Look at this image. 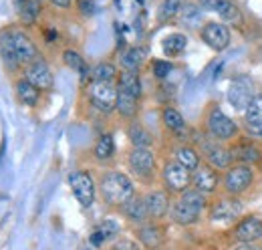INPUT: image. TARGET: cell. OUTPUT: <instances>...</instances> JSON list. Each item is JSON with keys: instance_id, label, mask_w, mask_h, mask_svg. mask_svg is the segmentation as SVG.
<instances>
[{"instance_id": "1", "label": "cell", "mask_w": 262, "mask_h": 250, "mask_svg": "<svg viewBox=\"0 0 262 250\" xmlns=\"http://www.w3.org/2000/svg\"><path fill=\"white\" fill-rule=\"evenodd\" d=\"M99 190H101L103 200L111 206H123L135 196V186H133L129 176L123 172L103 174V178L99 182Z\"/></svg>"}, {"instance_id": "2", "label": "cell", "mask_w": 262, "mask_h": 250, "mask_svg": "<svg viewBox=\"0 0 262 250\" xmlns=\"http://www.w3.org/2000/svg\"><path fill=\"white\" fill-rule=\"evenodd\" d=\"M204 208H206V196L192 187V190H186L178 198V202L171 206V218L182 226H190L198 222Z\"/></svg>"}, {"instance_id": "3", "label": "cell", "mask_w": 262, "mask_h": 250, "mask_svg": "<svg viewBox=\"0 0 262 250\" xmlns=\"http://www.w3.org/2000/svg\"><path fill=\"white\" fill-rule=\"evenodd\" d=\"M162 178H164L165 190L171 194H184L192 186V172L188 168H184L182 163H178L176 159L165 163Z\"/></svg>"}, {"instance_id": "4", "label": "cell", "mask_w": 262, "mask_h": 250, "mask_svg": "<svg viewBox=\"0 0 262 250\" xmlns=\"http://www.w3.org/2000/svg\"><path fill=\"white\" fill-rule=\"evenodd\" d=\"M252 182H254L252 168L246 163H236V165H230L224 176V190L230 196H240L252 186Z\"/></svg>"}, {"instance_id": "5", "label": "cell", "mask_w": 262, "mask_h": 250, "mask_svg": "<svg viewBox=\"0 0 262 250\" xmlns=\"http://www.w3.org/2000/svg\"><path fill=\"white\" fill-rule=\"evenodd\" d=\"M206 125H208V131L210 135L216 139V141H230L232 137L238 135V125L236 121H232L224 111H220L218 107H214L208 117H206Z\"/></svg>"}, {"instance_id": "6", "label": "cell", "mask_w": 262, "mask_h": 250, "mask_svg": "<svg viewBox=\"0 0 262 250\" xmlns=\"http://www.w3.org/2000/svg\"><path fill=\"white\" fill-rule=\"evenodd\" d=\"M117 93H119V89L113 83H101V81L89 83V101L95 109L103 111V113H111L115 109Z\"/></svg>"}, {"instance_id": "7", "label": "cell", "mask_w": 262, "mask_h": 250, "mask_svg": "<svg viewBox=\"0 0 262 250\" xmlns=\"http://www.w3.org/2000/svg\"><path fill=\"white\" fill-rule=\"evenodd\" d=\"M69 186H71V192L75 194L77 202H79L83 208L93 206L97 186H95L91 174H87V172H73V174L69 176Z\"/></svg>"}, {"instance_id": "8", "label": "cell", "mask_w": 262, "mask_h": 250, "mask_svg": "<svg viewBox=\"0 0 262 250\" xmlns=\"http://www.w3.org/2000/svg\"><path fill=\"white\" fill-rule=\"evenodd\" d=\"M200 36L202 40L212 49V51H224L228 49L230 40H232V34H230V29L224 25V23H218V20H212V23H206L200 31Z\"/></svg>"}, {"instance_id": "9", "label": "cell", "mask_w": 262, "mask_h": 250, "mask_svg": "<svg viewBox=\"0 0 262 250\" xmlns=\"http://www.w3.org/2000/svg\"><path fill=\"white\" fill-rule=\"evenodd\" d=\"M25 79L31 81L38 91H49L53 89L55 85V79H53V73L49 69V65L42 61V59H36L31 65H27L25 69Z\"/></svg>"}, {"instance_id": "10", "label": "cell", "mask_w": 262, "mask_h": 250, "mask_svg": "<svg viewBox=\"0 0 262 250\" xmlns=\"http://www.w3.org/2000/svg\"><path fill=\"white\" fill-rule=\"evenodd\" d=\"M252 81L248 77L236 79L228 89V103L236 111H246L248 103L252 101Z\"/></svg>"}, {"instance_id": "11", "label": "cell", "mask_w": 262, "mask_h": 250, "mask_svg": "<svg viewBox=\"0 0 262 250\" xmlns=\"http://www.w3.org/2000/svg\"><path fill=\"white\" fill-rule=\"evenodd\" d=\"M10 36H12V47H14L18 65H31L38 59V51L29 34H25L23 31H10Z\"/></svg>"}, {"instance_id": "12", "label": "cell", "mask_w": 262, "mask_h": 250, "mask_svg": "<svg viewBox=\"0 0 262 250\" xmlns=\"http://www.w3.org/2000/svg\"><path fill=\"white\" fill-rule=\"evenodd\" d=\"M202 152L208 159V165L214 168V170H226L232 163V152L228 148H224L220 141H204L202 143Z\"/></svg>"}, {"instance_id": "13", "label": "cell", "mask_w": 262, "mask_h": 250, "mask_svg": "<svg viewBox=\"0 0 262 250\" xmlns=\"http://www.w3.org/2000/svg\"><path fill=\"white\" fill-rule=\"evenodd\" d=\"M129 168L139 178H149L156 170V156L149 148H133L129 154Z\"/></svg>"}, {"instance_id": "14", "label": "cell", "mask_w": 262, "mask_h": 250, "mask_svg": "<svg viewBox=\"0 0 262 250\" xmlns=\"http://www.w3.org/2000/svg\"><path fill=\"white\" fill-rule=\"evenodd\" d=\"M192 186L204 196L214 194L218 190V172L210 165H200L196 172H192Z\"/></svg>"}, {"instance_id": "15", "label": "cell", "mask_w": 262, "mask_h": 250, "mask_svg": "<svg viewBox=\"0 0 262 250\" xmlns=\"http://www.w3.org/2000/svg\"><path fill=\"white\" fill-rule=\"evenodd\" d=\"M236 238L240 242H256L262 238V220L258 216H248L236 226Z\"/></svg>"}, {"instance_id": "16", "label": "cell", "mask_w": 262, "mask_h": 250, "mask_svg": "<svg viewBox=\"0 0 262 250\" xmlns=\"http://www.w3.org/2000/svg\"><path fill=\"white\" fill-rule=\"evenodd\" d=\"M145 206L149 212V218H164L169 212V198L164 190H151L145 194Z\"/></svg>"}, {"instance_id": "17", "label": "cell", "mask_w": 262, "mask_h": 250, "mask_svg": "<svg viewBox=\"0 0 262 250\" xmlns=\"http://www.w3.org/2000/svg\"><path fill=\"white\" fill-rule=\"evenodd\" d=\"M242 214V202L236 198H226L214 204V208L210 210V218L212 220H234L236 216Z\"/></svg>"}, {"instance_id": "18", "label": "cell", "mask_w": 262, "mask_h": 250, "mask_svg": "<svg viewBox=\"0 0 262 250\" xmlns=\"http://www.w3.org/2000/svg\"><path fill=\"white\" fill-rule=\"evenodd\" d=\"M244 121L252 135H260L262 131V93L254 95L244 111Z\"/></svg>"}, {"instance_id": "19", "label": "cell", "mask_w": 262, "mask_h": 250, "mask_svg": "<svg viewBox=\"0 0 262 250\" xmlns=\"http://www.w3.org/2000/svg\"><path fill=\"white\" fill-rule=\"evenodd\" d=\"M119 230H121L119 222H115V220H111V218L103 220V222H99L97 226H95V230H93V234H91V242H93L95 246H99V244H103V242L115 238V236L119 234Z\"/></svg>"}, {"instance_id": "20", "label": "cell", "mask_w": 262, "mask_h": 250, "mask_svg": "<svg viewBox=\"0 0 262 250\" xmlns=\"http://www.w3.org/2000/svg\"><path fill=\"white\" fill-rule=\"evenodd\" d=\"M121 208H123V214H125L131 222L143 224L145 220L149 218V212H147V206H145V200H143V198L133 196L129 202H125Z\"/></svg>"}, {"instance_id": "21", "label": "cell", "mask_w": 262, "mask_h": 250, "mask_svg": "<svg viewBox=\"0 0 262 250\" xmlns=\"http://www.w3.org/2000/svg\"><path fill=\"white\" fill-rule=\"evenodd\" d=\"M117 89H119V91H125V93H129L139 99V97H141V81H139L137 71H123V73H119Z\"/></svg>"}, {"instance_id": "22", "label": "cell", "mask_w": 262, "mask_h": 250, "mask_svg": "<svg viewBox=\"0 0 262 250\" xmlns=\"http://www.w3.org/2000/svg\"><path fill=\"white\" fill-rule=\"evenodd\" d=\"M186 47H188V36L182 32H173V34L165 36L164 43H162L165 57H180L186 51Z\"/></svg>"}, {"instance_id": "23", "label": "cell", "mask_w": 262, "mask_h": 250, "mask_svg": "<svg viewBox=\"0 0 262 250\" xmlns=\"http://www.w3.org/2000/svg\"><path fill=\"white\" fill-rule=\"evenodd\" d=\"M16 95H18V99H20L23 105L34 107V105L38 103L40 91L34 87L31 81H27V79H18V81H16Z\"/></svg>"}, {"instance_id": "24", "label": "cell", "mask_w": 262, "mask_h": 250, "mask_svg": "<svg viewBox=\"0 0 262 250\" xmlns=\"http://www.w3.org/2000/svg\"><path fill=\"white\" fill-rule=\"evenodd\" d=\"M184 6H186V0H162V4L158 8V20L169 23V20L178 18Z\"/></svg>"}, {"instance_id": "25", "label": "cell", "mask_w": 262, "mask_h": 250, "mask_svg": "<svg viewBox=\"0 0 262 250\" xmlns=\"http://www.w3.org/2000/svg\"><path fill=\"white\" fill-rule=\"evenodd\" d=\"M139 240H141V244L145 246V248H158L160 244H162V240H164V236H162V230L158 228V226H154V224H145V226H141L139 228Z\"/></svg>"}, {"instance_id": "26", "label": "cell", "mask_w": 262, "mask_h": 250, "mask_svg": "<svg viewBox=\"0 0 262 250\" xmlns=\"http://www.w3.org/2000/svg\"><path fill=\"white\" fill-rule=\"evenodd\" d=\"M137 97H133V95L125 93V91H119L117 93V105H115V111H119V115H123V117H135L137 115V109H139V105H137Z\"/></svg>"}, {"instance_id": "27", "label": "cell", "mask_w": 262, "mask_h": 250, "mask_svg": "<svg viewBox=\"0 0 262 250\" xmlns=\"http://www.w3.org/2000/svg\"><path fill=\"white\" fill-rule=\"evenodd\" d=\"M176 161L182 163L184 168H188L190 172H196L200 168V154L192 145H180L176 150Z\"/></svg>"}, {"instance_id": "28", "label": "cell", "mask_w": 262, "mask_h": 250, "mask_svg": "<svg viewBox=\"0 0 262 250\" xmlns=\"http://www.w3.org/2000/svg\"><path fill=\"white\" fill-rule=\"evenodd\" d=\"M127 137H129V141L133 143V148H149L154 143L151 133L141 123H131L129 129H127Z\"/></svg>"}, {"instance_id": "29", "label": "cell", "mask_w": 262, "mask_h": 250, "mask_svg": "<svg viewBox=\"0 0 262 250\" xmlns=\"http://www.w3.org/2000/svg\"><path fill=\"white\" fill-rule=\"evenodd\" d=\"M232 156L236 157L240 163L250 165V163H256V161L260 159V150H258L254 143L246 141V143H240L238 148H234V150H232Z\"/></svg>"}, {"instance_id": "30", "label": "cell", "mask_w": 262, "mask_h": 250, "mask_svg": "<svg viewBox=\"0 0 262 250\" xmlns=\"http://www.w3.org/2000/svg\"><path fill=\"white\" fill-rule=\"evenodd\" d=\"M202 8L198 6V4H190V2H186V6L182 8V12H180V23L184 25V27H190V29H196L202 25ZM204 27V25H202Z\"/></svg>"}, {"instance_id": "31", "label": "cell", "mask_w": 262, "mask_h": 250, "mask_svg": "<svg viewBox=\"0 0 262 250\" xmlns=\"http://www.w3.org/2000/svg\"><path fill=\"white\" fill-rule=\"evenodd\" d=\"M162 121H164L165 127H167L169 131H173V133H180V131L186 129V119H184V115H182L178 109H173V107H165L164 111H162Z\"/></svg>"}, {"instance_id": "32", "label": "cell", "mask_w": 262, "mask_h": 250, "mask_svg": "<svg viewBox=\"0 0 262 250\" xmlns=\"http://www.w3.org/2000/svg\"><path fill=\"white\" fill-rule=\"evenodd\" d=\"M40 10H42L40 0H25V4L18 8L23 25H27V27L34 25L38 20V16H40Z\"/></svg>"}, {"instance_id": "33", "label": "cell", "mask_w": 262, "mask_h": 250, "mask_svg": "<svg viewBox=\"0 0 262 250\" xmlns=\"http://www.w3.org/2000/svg\"><path fill=\"white\" fill-rule=\"evenodd\" d=\"M93 154H95V157H97L99 161H107V159H111V157L115 156V141H113V135H109V133L101 135L97 139V143H95Z\"/></svg>"}, {"instance_id": "34", "label": "cell", "mask_w": 262, "mask_h": 250, "mask_svg": "<svg viewBox=\"0 0 262 250\" xmlns=\"http://www.w3.org/2000/svg\"><path fill=\"white\" fill-rule=\"evenodd\" d=\"M143 61H145V51L139 49V47H129L121 55V65H123L125 71H137Z\"/></svg>"}, {"instance_id": "35", "label": "cell", "mask_w": 262, "mask_h": 250, "mask_svg": "<svg viewBox=\"0 0 262 250\" xmlns=\"http://www.w3.org/2000/svg\"><path fill=\"white\" fill-rule=\"evenodd\" d=\"M117 77V69L111 62H99L91 69V81H101V83H113Z\"/></svg>"}, {"instance_id": "36", "label": "cell", "mask_w": 262, "mask_h": 250, "mask_svg": "<svg viewBox=\"0 0 262 250\" xmlns=\"http://www.w3.org/2000/svg\"><path fill=\"white\" fill-rule=\"evenodd\" d=\"M63 61L69 69H73V71H77V73H81V77L85 79L87 75H91V71H89V67L85 65V59L77 53V51H73V49H67L65 53H63Z\"/></svg>"}, {"instance_id": "37", "label": "cell", "mask_w": 262, "mask_h": 250, "mask_svg": "<svg viewBox=\"0 0 262 250\" xmlns=\"http://www.w3.org/2000/svg\"><path fill=\"white\" fill-rule=\"evenodd\" d=\"M0 51H2V59L8 67H18V61H16V55H14V47H12V36L10 32H4L0 36Z\"/></svg>"}, {"instance_id": "38", "label": "cell", "mask_w": 262, "mask_h": 250, "mask_svg": "<svg viewBox=\"0 0 262 250\" xmlns=\"http://www.w3.org/2000/svg\"><path fill=\"white\" fill-rule=\"evenodd\" d=\"M216 14H220L224 20H236L240 14V8L234 0H220L216 6Z\"/></svg>"}, {"instance_id": "39", "label": "cell", "mask_w": 262, "mask_h": 250, "mask_svg": "<svg viewBox=\"0 0 262 250\" xmlns=\"http://www.w3.org/2000/svg\"><path fill=\"white\" fill-rule=\"evenodd\" d=\"M171 62L167 61H162V59H158V61H154V65H151V71H154V77L156 79H165L169 73H171Z\"/></svg>"}, {"instance_id": "40", "label": "cell", "mask_w": 262, "mask_h": 250, "mask_svg": "<svg viewBox=\"0 0 262 250\" xmlns=\"http://www.w3.org/2000/svg\"><path fill=\"white\" fill-rule=\"evenodd\" d=\"M111 250H137V244H135V242H131V240H127V238H123V240L115 242Z\"/></svg>"}, {"instance_id": "41", "label": "cell", "mask_w": 262, "mask_h": 250, "mask_svg": "<svg viewBox=\"0 0 262 250\" xmlns=\"http://www.w3.org/2000/svg\"><path fill=\"white\" fill-rule=\"evenodd\" d=\"M220 0H198V6L202 10H208V12H216V6H218Z\"/></svg>"}, {"instance_id": "42", "label": "cell", "mask_w": 262, "mask_h": 250, "mask_svg": "<svg viewBox=\"0 0 262 250\" xmlns=\"http://www.w3.org/2000/svg\"><path fill=\"white\" fill-rule=\"evenodd\" d=\"M79 8L83 14H91L95 10V4H93V0H79Z\"/></svg>"}, {"instance_id": "43", "label": "cell", "mask_w": 262, "mask_h": 250, "mask_svg": "<svg viewBox=\"0 0 262 250\" xmlns=\"http://www.w3.org/2000/svg\"><path fill=\"white\" fill-rule=\"evenodd\" d=\"M234 250H260L254 242H240Z\"/></svg>"}, {"instance_id": "44", "label": "cell", "mask_w": 262, "mask_h": 250, "mask_svg": "<svg viewBox=\"0 0 262 250\" xmlns=\"http://www.w3.org/2000/svg\"><path fill=\"white\" fill-rule=\"evenodd\" d=\"M49 2H53L55 6H59V8H67V6H71V0H49Z\"/></svg>"}, {"instance_id": "45", "label": "cell", "mask_w": 262, "mask_h": 250, "mask_svg": "<svg viewBox=\"0 0 262 250\" xmlns=\"http://www.w3.org/2000/svg\"><path fill=\"white\" fill-rule=\"evenodd\" d=\"M14 2H16V6H18V8H20V6L25 4V0H14Z\"/></svg>"}, {"instance_id": "46", "label": "cell", "mask_w": 262, "mask_h": 250, "mask_svg": "<svg viewBox=\"0 0 262 250\" xmlns=\"http://www.w3.org/2000/svg\"><path fill=\"white\" fill-rule=\"evenodd\" d=\"M258 137H262V131H260V135H258Z\"/></svg>"}]
</instances>
